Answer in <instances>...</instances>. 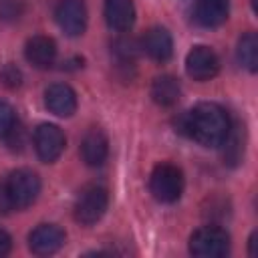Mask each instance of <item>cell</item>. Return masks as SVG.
<instances>
[{"mask_svg": "<svg viewBox=\"0 0 258 258\" xmlns=\"http://www.w3.org/2000/svg\"><path fill=\"white\" fill-rule=\"evenodd\" d=\"M6 189L16 210L28 208L36 202L40 194V179L30 169H16L6 179Z\"/></svg>", "mask_w": 258, "mask_h": 258, "instance_id": "cell-5", "label": "cell"}, {"mask_svg": "<svg viewBox=\"0 0 258 258\" xmlns=\"http://www.w3.org/2000/svg\"><path fill=\"white\" fill-rule=\"evenodd\" d=\"M44 103L56 117H71L77 111V95L64 83H54L44 91Z\"/></svg>", "mask_w": 258, "mask_h": 258, "instance_id": "cell-12", "label": "cell"}, {"mask_svg": "<svg viewBox=\"0 0 258 258\" xmlns=\"http://www.w3.org/2000/svg\"><path fill=\"white\" fill-rule=\"evenodd\" d=\"M109 206V191L101 185H87L75 200L73 216L81 226L97 224Z\"/></svg>", "mask_w": 258, "mask_h": 258, "instance_id": "cell-3", "label": "cell"}, {"mask_svg": "<svg viewBox=\"0 0 258 258\" xmlns=\"http://www.w3.org/2000/svg\"><path fill=\"white\" fill-rule=\"evenodd\" d=\"M141 48L145 50V54L149 58H153L157 62H165L173 54V38L165 28L153 26L145 32V36L141 40Z\"/></svg>", "mask_w": 258, "mask_h": 258, "instance_id": "cell-11", "label": "cell"}, {"mask_svg": "<svg viewBox=\"0 0 258 258\" xmlns=\"http://www.w3.org/2000/svg\"><path fill=\"white\" fill-rule=\"evenodd\" d=\"M220 60L208 46H194L185 58V71L194 81H210L218 75Z\"/></svg>", "mask_w": 258, "mask_h": 258, "instance_id": "cell-9", "label": "cell"}, {"mask_svg": "<svg viewBox=\"0 0 258 258\" xmlns=\"http://www.w3.org/2000/svg\"><path fill=\"white\" fill-rule=\"evenodd\" d=\"M254 246H256V234H252V236H250V256H254V254H256Z\"/></svg>", "mask_w": 258, "mask_h": 258, "instance_id": "cell-22", "label": "cell"}, {"mask_svg": "<svg viewBox=\"0 0 258 258\" xmlns=\"http://www.w3.org/2000/svg\"><path fill=\"white\" fill-rule=\"evenodd\" d=\"M16 127V115L14 109L0 99V137H6L12 129Z\"/></svg>", "mask_w": 258, "mask_h": 258, "instance_id": "cell-18", "label": "cell"}, {"mask_svg": "<svg viewBox=\"0 0 258 258\" xmlns=\"http://www.w3.org/2000/svg\"><path fill=\"white\" fill-rule=\"evenodd\" d=\"M54 16L67 36H81L87 28V6L83 0H60Z\"/></svg>", "mask_w": 258, "mask_h": 258, "instance_id": "cell-7", "label": "cell"}, {"mask_svg": "<svg viewBox=\"0 0 258 258\" xmlns=\"http://www.w3.org/2000/svg\"><path fill=\"white\" fill-rule=\"evenodd\" d=\"M230 250V236L220 226H204L189 238V252L200 258L226 256Z\"/></svg>", "mask_w": 258, "mask_h": 258, "instance_id": "cell-4", "label": "cell"}, {"mask_svg": "<svg viewBox=\"0 0 258 258\" xmlns=\"http://www.w3.org/2000/svg\"><path fill=\"white\" fill-rule=\"evenodd\" d=\"M149 191L157 202L173 204L183 194V173L173 163H159L149 175Z\"/></svg>", "mask_w": 258, "mask_h": 258, "instance_id": "cell-2", "label": "cell"}, {"mask_svg": "<svg viewBox=\"0 0 258 258\" xmlns=\"http://www.w3.org/2000/svg\"><path fill=\"white\" fill-rule=\"evenodd\" d=\"M151 97L161 107L175 105L179 101V97H181L179 81L175 77H171V75H161V77L153 79V83H151Z\"/></svg>", "mask_w": 258, "mask_h": 258, "instance_id": "cell-16", "label": "cell"}, {"mask_svg": "<svg viewBox=\"0 0 258 258\" xmlns=\"http://www.w3.org/2000/svg\"><path fill=\"white\" fill-rule=\"evenodd\" d=\"M236 54H238L240 64L244 69H248L250 73H254L258 69V38L254 32H246L244 36H240Z\"/></svg>", "mask_w": 258, "mask_h": 258, "instance_id": "cell-17", "label": "cell"}, {"mask_svg": "<svg viewBox=\"0 0 258 258\" xmlns=\"http://www.w3.org/2000/svg\"><path fill=\"white\" fill-rule=\"evenodd\" d=\"M107 155H109V139L107 135L93 127L85 133L83 141H81V157L87 165L91 167H99L107 161Z\"/></svg>", "mask_w": 258, "mask_h": 258, "instance_id": "cell-10", "label": "cell"}, {"mask_svg": "<svg viewBox=\"0 0 258 258\" xmlns=\"http://www.w3.org/2000/svg\"><path fill=\"white\" fill-rule=\"evenodd\" d=\"M2 81H4V85H6V87L14 89V87H18V85H20L22 75H20V71H18L14 64H6V67H4V71H2Z\"/></svg>", "mask_w": 258, "mask_h": 258, "instance_id": "cell-19", "label": "cell"}, {"mask_svg": "<svg viewBox=\"0 0 258 258\" xmlns=\"http://www.w3.org/2000/svg\"><path fill=\"white\" fill-rule=\"evenodd\" d=\"M105 20L117 32L129 30L135 22L133 0H105Z\"/></svg>", "mask_w": 258, "mask_h": 258, "instance_id": "cell-15", "label": "cell"}, {"mask_svg": "<svg viewBox=\"0 0 258 258\" xmlns=\"http://www.w3.org/2000/svg\"><path fill=\"white\" fill-rule=\"evenodd\" d=\"M230 129L228 113L216 103H200L183 117V131L204 147H220Z\"/></svg>", "mask_w": 258, "mask_h": 258, "instance_id": "cell-1", "label": "cell"}, {"mask_svg": "<svg viewBox=\"0 0 258 258\" xmlns=\"http://www.w3.org/2000/svg\"><path fill=\"white\" fill-rule=\"evenodd\" d=\"M10 248H12V238H10V234L0 228V256H6V254L10 252Z\"/></svg>", "mask_w": 258, "mask_h": 258, "instance_id": "cell-21", "label": "cell"}, {"mask_svg": "<svg viewBox=\"0 0 258 258\" xmlns=\"http://www.w3.org/2000/svg\"><path fill=\"white\" fill-rule=\"evenodd\" d=\"M64 143H67L64 133L60 131V127L52 123H42L34 131V149L40 161L44 163L56 161L64 151Z\"/></svg>", "mask_w": 258, "mask_h": 258, "instance_id": "cell-6", "label": "cell"}, {"mask_svg": "<svg viewBox=\"0 0 258 258\" xmlns=\"http://www.w3.org/2000/svg\"><path fill=\"white\" fill-rule=\"evenodd\" d=\"M230 0H198L194 8V18L204 28H216L228 20Z\"/></svg>", "mask_w": 258, "mask_h": 258, "instance_id": "cell-14", "label": "cell"}, {"mask_svg": "<svg viewBox=\"0 0 258 258\" xmlns=\"http://www.w3.org/2000/svg\"><path fill=\"white\" fill-rule=\"evenodd\" d=\"M10 210H14V206H12V200L8 196L6 183H0V216H6Z\"/></svg>", "mask_w": 258, "mask_h": 258, "instance_id": "cell-20", "label": "cell"}, {"mask_svg": "<svg viewBox=\"0 0 258 258\" xmlns=\"http://www.w3.org/2000/svg\"><path fill=\"white\" fill-rule=\"evenodd\" d=\"M24 56L32 67L48 69L56 58V42L50 36L36 34L32 38H28V42L24 46Z\"/></svg>", "mask_w": 258, "mask_h": 258, "instance_id": "cell-13", "label": "cell"}, {"mask_svg": "<svg viewBox=\"0 0 258 258\" xmlns=\"http://www.w3.org/2000/svg\"><path fill=\"white\" fill-rule=\"evenodd\" d=\"M64 232L56 224H40L28 234V248L36 256H48L62 248Z\"/></svg>", "mask_w": 258, "mask_h": 258, "instance_id": "cell-8", "label": "cell"}]
</instances>
